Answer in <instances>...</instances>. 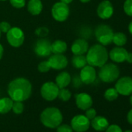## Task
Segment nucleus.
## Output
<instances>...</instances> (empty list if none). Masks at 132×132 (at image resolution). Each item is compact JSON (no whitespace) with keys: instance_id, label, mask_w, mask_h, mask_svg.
Returning a JSON list of instances; mask_svg holds the SVG:
<instances>
[{"instance_id":"nucleus-1","label":"nucleus","mask_w":132,"mask_h":132,"mask_svg":"<svg viewBox=\"0 0 132 132\" xmlns=\"http://www.w3.org/2000/svg\"><path fill=\"white\" fill-rule=\"evenodd\" d=\"M10 97L13 101L23 102L28 100L32 93V85L25 78H16L11 81L7 89Z\"/></svg>"},{"instance_id":"nucleus-2","label":"nucleus","mask_w":132,"mask_h":132,"mask_svg":"<svg viewBox=\"0 0 132 132\" xmlns=\"http://www.w3.org/2000/svg\"><path fill=\"white\" fill-rule=\"evenodd\" d=\"M86 53L87 64L93 67L100 68L107 62L109 58V53L106 48L100 44L93 45Z\"/></svg>"},{"instance_id":"nucleus-3","label":"nucleus","mask_w":132,"mask_h":132,"mask_svg":"<svg viewBox=\"0 0 132 132\" xmlns=\"http://www.w3.org/2000/svg\"><path fill=\"white\" fill-rule=\"evenodd\" d=\"M63 120V116L59 109L47 107L40 114V121L43 125L49 128H56Z\"/></svg>"},{"instance_id":"nucleus-4","label":"nucleus","mask_w":132,"mask_h":132,"mask_svg":"<svg viewBox=\"0 0 132 132\" xmlns=\"http://www.w3.org/2000/svg\"><path fill=\"white\" fill-rule=\"evenodd\" d=\"M98 76L103 82L111 83L119 78L120 69L113 63H106L100 67Z\"/></svg>"},{"instance_id":"nucleus-5","label":"nucleus","mask_w":132,"mask_h":132,"mask_svg":"<svg viewBox=\"0 0 132 132\" xmlns=\"http://www.w3.org/2000/svg\"><path fill=\"white\" fill-rule=\"evenodd\" d=\"M113 34V29L106 24H100L95 30V37L97 41L103 46L112 43Z\"/></svg>"},{"instance_id":"nucleus-6","label":"nucleus","mask_w":132,"mask_h":132,"mask_svg":"<svg viewBox=\"0 0 132 132\" xmlns=\"http://www.w3.org/2000/svg\"><path fill=\"white\" fill-rule=\"evenodd\" d=\"M51 15L57 22H64L70 15V9L68 4L58 2L54 4L51 9Z\"/></svg>"},{"instance_id":"nucleus-7","label":"nucleus","mask_w":132,"mask_h":132,"mask_svg":"<svg viewBox=\"0 0 132 132\" xmlns=\"http://www.w3.org/2000/svg\"><path fill=\"white\" fill-rule=\"evenodd\" d=\"M6 40L10 46L13 47H20L25 40L23 31L19 27H11L6 33Z\"/></svg>"},{"instance_id":"nucleus-8","label":"nucleus","mask_w":132,"mask_h":132,"mask_svg":"<svg viewBox=\"0 0 132 132\" xmlns=\"http://www.w3.org/2000/svg\"><path fill=\"white\" fill-rule=\"evenodd\" d=\"M59 88L55 82H47L44 83L40 89L41 96L47 101H53L58 96Z\"/></svg>"},{"instance_id":"nucleus-9","label":"nucleus","mask_w":132,"mask_h":132,"mask_svg":"<svg viewBox=\"0 0 132 132\" xmlns=\"http://www.w3.org/2000/svg\"><path fill=\"white\" fill-rule=\"evenodd\" d=\"M34 51L35 54L40 57H48L52 53L51 52V43L49 40L44 37L38 39L34 44Z\"/></svg>"},{"instance_id":"nucleus-10","label":"nucleus","mask_w":132,"mask_h":132,"mask_svg":"<svg viewBox=\"0 0 132 132\" xmlns=\"http://www.w3.org/2000/svg\"><path fill=\"white\" fill-rule=\"evenodd\" d=\"M89 126L90 120L85 115H76L71 121V127L76 132H85L89 128Z\"/></svg>"},{"instance_id":"nucleus-11","label":"nucleus","mask_w":132,"mask_h":132,"mask_svg":"<svg viewBox=\"0 0 132 132\" xmlns=\"http://www.w3.org/2000/svg\"><path fill=\"white\" fill-rule=\"evenodd\" d=\"M115 89L120 95L130 96L132 94V78L123 76L117 80L115 85Z\"/></svg>"},{"instance_id":"nucleus-12","label":"nucleus","mask_w":132,"mask_h":132,"mask_svg":"<svg viewBox=\"0 0 132 132\" xmlns=\"http://www.w3.org/2000/svg\"><path fill=\"white\" fill-rule=\"evenodd\" d=\"M51 69L54 70H61L67 67L69 61L63 54H54L47 60Z\"/></svg>"},{"instance_id":"nucleus-13","label":"nucleus","mask_w":132,"mask_h":132,"mask_svg":"<svg viewBox=\"0 0 132 132\" xmlns=\"http://www.w3.org/2000/svg\"><path fill=\"white\" fill-rule=\"evenodd\" d=\"M80 79L82 83L86 85L92 84L95 82L96 79V72L94 67L91 65H86L85 67L81 69V72L79 74Z\"/></svg>"},{"instance_id":"nucleus-14","label":"nucleus","mask_w":132,"mask_h":132,"mask_svg":"<svg viewBox=\"0 0 132 132\" xmlns=\"http://www.w3.org/2000/svg\"><path fill=\"white\" fill-rule=\"evenodd\" d=\"M113 6L109 0H103L102 1L96 10L97 15L100 18L103 20L110 19L113 14Z\"/></svg>"},{"instance_id":"nucleus-15","label":"nucleus","mask_w":132,"mask_h":132,"mask_svg":"<svg viewBox=\"0 0 132 132\" xmlns=\"http://www.w3.org/2000/svg\"><path fill=\"white\" fill-rule=\"evenodd\" d=\"M76 103L78 108L82 110H86L93 105V99L90 95L86 93H81L75 96Z\"/></svg>"},{"instance_id":"nucleus-16","label":"nucleus","mask_w":132,"mask_h":132,"mask_svg":"<svg viewBox=\"0 0 132 132\" xmlns=\"http://www.w3.org/2000/svg\"><path fill=\"white\" fill-rule=\"evenodd\" d=\"M127 51L123 47H113L109 54L110 58L116 63H122L126 61V58L127 56Z\"/></svg>"},{"instance_id":"nucleus-17","label":"nucleus","mask_w":132,"mask_h":132,"mask_svg":"<svg viewBox=\"0 0 132 132\" xmlns=\"http://www.w3.org/2000/svg\"><path fill=\"white\" fill-rule=\"evenodd\" d=\"M71 50L74 55L84 54L89 50V44L85 39L79 38L72 43Z\"/></svg>"},{"instance_id":"nucleus-18","label":"nucleus","mask_w":132,"mask_h":132,"mask_svg":"<svg viewBox=\"0 0 132 132\" xmlns=\"http://www.w3.org/2000/svg\"><path fill=\"white\" fill-rule=\"evenodd\" d=\"M93 128L97 131H103L109 126V122L106 118L102 116H96L90 122Z\"/></svg>"},{"instance_id":"nucleus-19","label":"nucleus","mask_w":132,"mask_h":132,"mask_svg":"<svg viewBox=\"0 0 132 132\" xmlns=\"http://www.w3.org/2000/svg\"><path fill=\"white\" fill-rule=\"evenodd\" d=\"M72 81L71 76L67 72H62L59 73L55 78V83L59 89L66 88Z\"/></svg>"},{"instance_id":"nucleus-20","label":"nucleus","mask_w":132,"mask_h":132,"mask_svg":"<svg viewBox=\"0 0 132 132\" xmlns=\"http://www.w3.org/2000/svg\"><path fill=\"white\" fill-rule=\"evenodd\" d=\"M27 10L31 15L37 16L43 10V3L40 0H30L27 3Z\"/></svg>"},{"instance_id":"nucleus-21","label":"nucleus","mask_w":132,"mask_h":132,"mask_svg":"<svg viewBox=\"0 0 132 132\" xmlns=\"http://www.w3.org/2000/svg\"><path fill=\"white\" fill-rule=\"evenodd\" d=\"M67 44L61 40H57L51 43V52L53 54H63L67 51Z\"/></svg>"},{"instance_id":"nucleus-22","label":"nucleus","mask_w":132,"mask_h":132,"mask_svg":"<svg viewBox=\"0 0 132 132\" xmlns=\"http://www.w3.org/2000/svg\"><path fill=\"white\" fill-rule=\"evenodd\" d=\"M13 100L10 97L0 99V114H6L12 110Z\"/></svg>"},{"instance_id":"nucleus-23","label":"nucleus","mask_w":132,"mask_h":132,"mask_svg":"<svg viewBox=\"0 0 132 132\" xmlns=\"http://www.w3.org/2000/svg\"><path fill=\"white\" fill-rule=\"evenodd\" d=\"M72 64L74 68L81 69L87 64L86 57L84 54L74 55L72 58Z\"/></svg>"},{"instance_id":"nucleus-24","label":"nucleus","mask_w":132,"mask_h":132,"mask_svg":"<svg viewBox=\"0 0 132 132\" xmlns=\"http://www.w3.org/2000/svg\"><path fill=\"white\" fill-rule=\"evenodd\" d=\"M127 37L122 32H117L113 34L112 42L117 47H123L127 44Z\"/></svg>"},{"instance_id":"nucleus-25","label":"nucleus","mask_w":132,"mask_h":132,"mask_svg":"<svg viewBox=\"0 0 132 132\" xmlns=\"http://www.w3.org/2000/svg\"><path fill=\"white\" fill-rule=\"evenodd\" d=\"M119 93L115 88L107 89L104 93V98L108 101H114L118 98Z\"/></svg>"},{"instance_id":"nucleus-26","label":"nucleus","mask_w":132,"mask_h":132,"mask_svg":"<svg viewBox=\"0 0 132 132\" xmlns=\"http://www.w3.org/2000/svg\"><path fill=\"white\" fill-rule=\"evenodd\" d=\"M57 97L64 102H67L69 101L71 97H72V93L71 92L65 89V88H62V89H59V92H58V96Z\"/></svg>"},{"instance_id":"nucleus-27","label":"nucleus","mask_w":132,"mask_h":132,"mask_svg":"<svg viewBox=\"0 0 132 132\" xmlns=\"http://www.w3.org/2000/svg\"><path fill=\"white\" fill-rule=\"evenodd\" d=\"M24 110V106L23 102L20 101H13V106H12V110L13 111L14 113L16 114H20L23 113Z\"/></svg>"},{"instance_id":"nucleus-28","label":"nucleus","mask_w":132,"mask_h":132,"mask_svg":"<svg viewBox=\"0 0 132 132\" xmlns=\"http://www.w3.org/2000/svg\"><path fill=\"white\" fill-rule=\"evenodd\" d=\"M37 69L41 73H45V72H47L50 69H51V67H50V64L48 63L47 61H41L38 66H37Z\"/></svg>"},{"instance_id":"nucleus-29","label":"nucleus","mask_w":132,"mask_h":132,"mask_svg":"<svg viewBox=\"0 0 132 132\" xmlns=\"http://www.w3.org/2000/svg\"><path fill=\"white\" fill-rule=\"evenodd\" d=\"M123 11L126 15L132 16V0H125L123 3Z\"/></svg>"},{"instance_id":"nucleus-30","label":"nucleus","mask_w":132,"mask_h":132,"mask_svg":"<svg viewBox=\"0 0 132 132\" xmlns=\"http://www.w3.org/2000/svg\"><path fill=\"white\" fill-rule=\"evenodd\" d=\"M49 33V30L46 27H40L36 29L35 30V34L38 37H40V38L42 37H45Z\"/></svg>"},{"instance_id":"nucleus-31","label":"nucleus","mask_w":132,"mask_h":132,"mask_svg":"<svg viewBox=\"0 0 132 132\" xmlns=\"http://www.w3.org/2000/svg\"><path fill=\"white\" fill-rule=\"evenodd\" d=\"M10 3L14 8L22 9L26 5V0H10Z\"/></svg>"},{"instance_id":"nucleus-32","label":"nucleus","mask_w":132,"mask_h":132,"mask_svg":"<svg viewBox=\"0 0 132 132\" xmlns=\"http://www.w3.org/2000/svg\"><path fill=\"white\" fill-rule=\"evenodd\" d=\"M57 132H73V129L68 124H60L57 127Z\"/></svg>"},{"instance_id":"nucleus-33","label":"nucleus","mask_w":132,"mask_h":132,"mask_svg":"<svg viewBox=\"0 0 132 132\" xmlns=\"http://www.w3.org/2000/svg\"><path fill=\"white\" fill-rule=\"evenodd\" d=\"M10 29H11V25L8 22L3 21L0 23V30H1L2 33L6 34Z\"/></svg>"},{"instance_id":"nucleus-34","label":"nucleus","mask_w":132,"mask_h":132,"mask_svg":"<svg viewBox=\"0 0 132 132\" xmlns=\"http://www.w3.org/2000/svg\"><path fill=\"white\" fill-rule=\"evenodd\" d=\"M89 120H93L96 116V111L95 109L90 107L86 110V115H85Z\"/></svg>"},{"instance_id":"nucleus-35","label":"nucleus","mask_w":132,"mask_h":132,"mask_svg":"<svg viewBox=\"0 0 132 132\" xmlns=\"http://www.w3.org/2000/svg\"><path fill=\"white\" fill-rule=\"evenodd\" d=\"M106 132H123L122 129L117 124L109 125L108 127L106 129Z\"/></svg>"},{"instance_id":"nucleus-36","label":"nucleus","mask_w":132,"mask_h":132,"mask_svg":"<svg viewBox=\"0 0 132 132\" xmlns=\"http://www.w3.org/2000/svg\"><path fill=\"white\" fill-rule=\"evenodd\" d=\"M72 83H73V86L76 87V88L79 87L82 84V81L80 79V77L78 76L77 75H76L73 77V79H72Z\"/></svg>"},{"instance_id":"nucleus-37","label":"nucleus","mask_w":132,"mask_h":132,"mask_svg":"<svg viewBox=\"0 0 132 132\" xmlns=\"http://www.w3.org/2000/svg\"><path fill=\"white\" fill-rule=\"evenodd\" d=\"M127 122L130 124H132V109L130 110V111L127 113Z\"/></svg>"},{"instance_id":"nucleus-38","label":"nucleus","mask_w":132,"mask_h":132,"mask_svg":"<svg viewBox=\"0 0 132 132\" xmlns=\"http://www.w3.org/2000/svg\"><path fill=\"white\" fill-rule=\"evenodd\" d=\"M126 61H127L130 64H132V53L131 52L127 53V58H126Z\"/></svg>"},{"instance_id":"nucleus-39","label":"nucleus","mask_w":132,"mask_h":132,"mask_svg":"<svg viewBox=\"0 0 132 132\" xmlns=\"http://www.w3.org/2000/svg\"><path fill=\"white\" fill-rule=\"evenodd\" d=\"M3 52H4V48L3 47V45L0 44V60L2 59L3 55Z\"/></svg>"},{"instance_id":"nucleus-40","label":"nucleus","mask_w":132,"mask_h":132,"mask_svg":"<svg viewBox=\"0 0 132 132\" xmlns=\"http://www.w3.org/2000/svg\"><path fill=\"white\" fill-rule=\"evenodd\" d=\"M60 1L61 2V3H65V4H70V3H72V1L73 0H60Z\"/></svg>"},{"instance_id":"nucleus-41","label":"nucleus","mask_w":132,"mask_h":132,"mask_svg":"<svg viewBox=\"0 0 132 132\" xmlns=\"http://www.w3.org/2000/svg\"><path fill=\"white\" fill-rule=\"evenodd\" d=\"M128 30H129V32H130V34L132 35V21L129 23V25H128Z\"/></svg>"},{"instance_id":"nucleus-42","label":"nucleus","mask_w":132,"mask_h":132,"mask_svg":"<svg viewBox=\"0 0 132 132\" xmlns=\"http://www.w3.org/2000/svg\"><path fill=\"white\" fill-rule=\"evenodd\" d=\"M79 1L82 3H89L91 0H79Z\"/></svg>"},{"instance_id":"nucleus-43","label":"nucleus","mask_w":132,"mask_h":132,"mask_svg":"<svg viewBox=\"0 0 132 132\" xmlns=\"http://www.w3.org/2000/svg\"><path fill=\"white\" fill-rule=\"evenodd\" d=\"M130 104L132 105V94L130 95Z\"/></svg>"},{"instance_id":"nucleus-44","label":"nucleus","mask_w":132,"mask_h":132,"mask_svg":"<svg viewBox=\"0 0 132 132\" xmlns=\"http://www.w3.org/2000/svg\"><path fill=\"white\" fill-rule=\"evenodd\" d=\"M124 132H132V130H126V131H124Z\"/></svg>"},{"instance_id":"nucleus-45","label":"nucleus","mask_w":132,"mask_h":132,"mask_svg":"<svg viewBox=\"0 0 132 132\" xmlns=\"http://www.w3.org/2000/svg\"><path fill=\"white\" fill-rule=\"evenodd\" d=\"M1 35H2V32H1V30H0V38H1Z\"/></svg>"},{"instance_id":"nucleus-46","label":"nucleus","mask_w":132,"mask_h":132,"mask_svg":"<svg viewBox=\"0 0 132 132\" xmlns=\"http://www.w3.org/2000/svg\"><path fill=\"white\" fill-rule=\"evenodd\" d=\"M0 1H6V0H0Z\"/></svg>"}]
</instances>
